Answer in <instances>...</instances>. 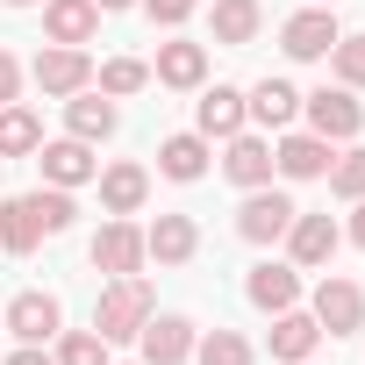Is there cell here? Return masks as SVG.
Here are the masks:
<instances>
[{
  "mask_svg": "<svg viewBox=\"0 0 365 365\" xmlns=\"http://www.w3.org/2000/svg\"><path fill=\"white\" fill-rule=\"evenodd\" d=\"M72 215H79V208H72L65 187H43V194H15V201H0V251L29 258L43 237H65Z\"/></svg>",
  "mask_w": 365,
  "mask_h": 365,
  "instance_id": "1",
  "label": "cell"
},
{
  "mask_svg": "<svg viewBox=\"0 0 365 365\" xmlns=\"http://www.w3.org/2000/svg\"><path fill=\"white\" fill-rule=\"evenodd\" d=\"M150 315H158V294H150V279H143V272L108 279V294L93 301V329H101L108 344H129V336H136Z\"/></svg>",
  "mask_w": 365,
  "mask_h": 365,
  "instance_id": "2",
  "label": "cell"
},
{
  "mask_svg": "<svg viewBox=\"0 0 365 365\" xmlns=\"http://www.w3.org/2000/svg\"><path fill=\"white\" fill-rule=\"evenodd\" d=\"M301 115H308V129H315L322 143H351V136L365 129V108H358L351 86H315V93H301Z\"/></svg>",
  "mask_w": 365,
  "mask_h": 365,
  "instance_id": "3",
  "label": "cell"
},
{
  "mask_svg": "<svg viewBox=\"0 0 365 365\" xmlns=\"http://www.w3.org/2000/svg\"><path fill=\"white\" fill-rule=\"evenodd\" d=\"M336 36H344V29H336V15H329V8H301V15H287V22H279V51H287L294 65L329 58V51H336Z\"/></svg>",
  "mask_w": 365,
  "mask_h": 365,
  "instance_id": "4",
  "label": "cell"
},
{
  "mask_svg": "<svg viewBox=\"0 0 365 365\" xmlns=\"http://www.w3.org/2000/svg\"><path fill=\"white\" fill-rule=\"evenodd\" d=\"M29 79H36V86H43L51 101H72L79 86H93V58H86L79 43H51V51H36Z\"/></svg>",
  "mask_w": 365,
  "mask_h": 365,
  "instance_id": "5",
  "label": "cell"
},
{
  "mask_svg": "<svg viewBox=\"0 0 365 365\" xmlns=\"http://www.w3.org/2000/svg\"><path fill=\"white\" fill-rule=\"evenodd\" d=\"M294 215H301V208H294L287 194H272V187H251V194H244V208H237V237H244V244H279Z\"/></svg>",
  "mask_w": 365,
  "mask_h": 365,
  "instance_id": "6",
  "label": "cell"
},
{
  "mask_svg": "<svg viewBox=\"0 0 365 365\" xmlns=\"http://www.w3.org/2000/svg\"><path fill=\"white\" fill-rule=\"evenodd\" d=\"M336 244H344L336 215H294L287 222V265H301V272H322L336 258Z\"/></svg>",
  "mask_w": 365,
  "mask_h": 365,
  "instance_id": "7",
  "label": "cell"
},
{
  "mask_svg": "<svg viewBox=\"0 0 365 365\" xmlns=\"http://www.w3.org/2000/svg\"><path fill=\"white\" fill-rule=\"evenodd\" d=\"M315 322H322V336H358L365 329V294L344 279V272H329L322 287H315V308H308Z\"/></svg>",
  "mask_w": 365,
  "mask_h": 365,
  "instance_id": "8",
  "label": "cell"
},
{
  "mask_svg": "<svg viewBox=\"0 0 365 365\" xmlns=\"http://www.w3.org/2000/svg\"><path fill=\"white\" fill-rule=\"evenodd\" d=\"M143 230L129 222V215H115V222H101V237H93V265L108 272V279H129V272H143Z\"/></svg>",
  "mask_w": 365,
  "mask_h": 365,
  "instance_id": "9",
  "label": "cell"
},
{
  "mask_svg": "<svg viewBox=\"0 0 365 365\" xmlns=\"http://www.w3.org/2000/svg\"><path fill=\"white\" fill-rule=\"evenodd\" d=\"M329 158H336V143H322L315 129H287V136L272 143V172H279V179H322Z\"/></svg>",
  "mask_w": 365,
  "mask_h": 365,
  "instance_id": "10",
  "label": "cell"
},
{
  "mask_svg": "<svg viewBox=\"0 0 365 365\" xmlns=\"http://www.w3.org/2000/svg\"><path fill=\"white\" fill-rule=\"evenodd\" d=\"M194 322L187 315H150L143 329H136V344H143V365H187L194 358Z\"/></svg>",
  "mask_w": 365,
  "mask_h": 365,
  "instance_id": "11",
  "label": "cell"
},
{
  "mask_svg": "<svg viewBox=\"0 0 365 365\" xmlns=\"http://www.w3.org/2000/svg\"><path fill=\"white\" fill-rule=\"evenodd\" d=\"M222 179H230V187H272V143L265 136H251V129H237L230 136V150H222Z\"/></svg>",
  "mask_w": 365,
  "mask_h": 365,
  "instance_id": "12",
  "label": "cell"
},
{
  "mask_svg": "<svg viewBox=\"0 0 365 365\" xmlns=\"http://www.w3.org/2000/svg\"><path fill=\"white\" fill-rule=\"evenodd\" d=\"M36 165H43V179L51 187H86V179L101 172V158H93V143H79V136H65V143H36Z\"/></svg>",
  "mask_w": 365,
  "mask_h": 365,
  "instance_id": "13",
  "label": "cell"
},
{
  "mask_svg": "<svg viewBox=\"0 0 365 365\" xmlns=\"http://www.w3.org/2000/svg\"><path fill=\"white\" fill-rule=\"evenodd\" d=\"M244 294H251V308H265V315H279V308H301V265H279V258H265V265H251Z\"/></svg>",
  "mask_w": 365,
  "mask_h": 365,
  "instance_id": "14",
  "label": "cell"
},
{
  "mask_svg": "<svg viewBox=\"0 0 365 365\" xmlns=\"http://www.w3.org/2000/svg\"><path fill=\"white\" fill-rule=\"evenodd\" d=\"M265 344H272V358H279V365H308V358H315V344H322V322H315L308 308H279Z\"/></svg>",
  "mask_w": 365,
  "mask_h": 365,
  "instance_id": "15",
  "label": "cell"
},
{
  "mask_svg": "<svg viewBox=\"0 0 365 365\" xmlns=\"http://www.w3.org/2000/svg\"><path fill=\"white\" fill-rule=\"evenodd\" d=\"M150 79L158 86H172V93H194L201 79H208V43H158V65H150Z\"/></svg>",
  "mask_w": 365,
  "mask_h": 365,
  "instance_id": "16",
  "label": "cell"
},
{
  "mask_svg": "<svg viewBox=\"0 0 365 365\" xmlns=\"http://www.w3.org/2000/svg\"><path fill=\"white\" fill-rule=\"evenodd\" d=\"M115 122H122V115H115V101H108L101 86H79V93L65 101V129H72L79 143H108Z\"/></svg>",
  "mask_w": 365,
  "mask_h": 365,
  "instance_id": "17",
  "label": "cell"
},
{
  "mask_svg": "<svg viewBox=\"0 0 365 365\" xmlns=\"http://www.w3.org/2000/svg\"><path fill=\"white\" fill-rule=\"evenodd\" d=\"M8 329H15L22 344H51V336L65 329L58 294H15V301H8Z\"/></svg>",
  "mask_w": 365,
  "mask_h": 365,
  "instance_id": "18",
  "label": "cell"
},
{
  "mask_svg": "<svg viewBox=\"0 0 365 365\" xmlns=\"http://www.w3.org/2000/svg\"><path fill=\"white\" fill-rule=\"evenodd\" d=\"M143 251H150L158 265H187V258L201 251V230H194V215H158V222L143 230Z\"/></svg>",
  "mask_w": 365,
  "mask_h": 365,
  "instance_id": "19",
  "label": "cell"
},
{
  "mask_svg": "<svg viewBox=\"0 0 365 365\" xmlns=\"http://www.w3.org/2000/svg\"><path fill=\"white\" fill-rule=\"evenodd\" d=\"M93 179H101V208H108V215H136V208H143V194H150V172H143V165H129V158H122V165H108V172H93Z\"/></svg>",
  "mask_w": 365,
  "mask_h": 365,
  "instance_id": "20",
  "label": "cell"
},
{
  "mask_svg": "<svg viewBox=\"0 0 365 365\" xmlns=\"http://www.w3.org/2000/svg\"><path fill=\"white\" fill-rule=\"evenodd\" d=\"M93 29H101L93 0H43V36L51 43H93Z\"/></svg>",
  "mask_w": 365,
  "mask_h": 365,
  "instance_id": "21",
  "label": "cell"
},
{
  "mask_svg": "<svg viewBox=\"0 0 365 365\" xmlns=\"http://www.w3.org/2000/svg\"><path fill=\"white\" fill-rule=\"evenodd\" d=\"M244 108H251V122H258V129H287V122L301 115V93H294L287 79H258V86L244 93Z\"/></svg>",
  "mask_w": 365,
  "mask_h": 365,
  "instance_id": "22",
  "label": "cell"
},
{
  "mask_svg": "<svg viewBox=\"0 0 365 365\" xmlns=\"http://www.w3.org/2000/svg\"><path fill=\"white\" fill-rule=\"evenodd\" d=\"M194 122H201V136H222V143H230V136L251 122V108H244V93H237V86H215V93H201Z\"/></svg>",
  "mask_w": 365,
  "mask_h": 365,
  "instance_id": "23",
  "label": "cell"
},
{
  "mask_svg": "<svg viewBox=\"0 0 365 365\" xmlns=\"http://www.w3.org/2000/svg\"><path fill=\"white\" fill-rule=\"evenodd\" d=\"M158 172L179 179V187H194V179L208 172V136H201V129H194V136H165V143H158Z\"/></svg>",
  "mask_w": 365,
  "mask_h": 365,
  "instance_id": "24",
  "label": "cell"
},
{
  "mask_svg": "<svg viewBox=\"0 0 365 365\" xmlns=\"http://www.w3.org/2000/svg\"><path fill=\"white\" fill-rule=\"evenodd\" d=\"M258 29H265V8H258V0H215V43L244 51V43H258Z\"/></svg>",
  "mask_w": 365,
  "mask_h": 365,
  "instance_id": "25",
  "label": "cell"
},
{
  "mask_svg": "<svg viewBox=\"0 0 365 365\" xmlns=\"http://www.w3.org/2000/svg\"><path fill=\"white\" fill-rule=\"evenodd\" d=\"M36 143H43V122L22 101H8V108H0V158H29Z\"/></svg>",
  "mask_w": 365,
  "mask_h": 365,
  "instance_id": "26",
  "label": "cell"
},
{
  "mask_svg": "<svg viewBox=\"0 0 365 365\" xmlns=\"http://www.w3.org/2000/svg\"><path fill=\"white\" fill-rule=\"evenodd\" d=\"M93 86H101L108 101H129V93L150 86V65H143V58H108V65H93Z\"/></svg>",
  "mask_w": 365,
  "mask_h": 365,
  "instance_id": "27",
  "label": "cell"
},
{
  "mask_svg": "<svg viewBox=\"0 0 365 365\" xmlns=\"http://www.w3.org/2000/svg\"><path fill=\"white\" fill-rule=\"evenodd\" d=\"M58 365H108V336L101 329H58Z\"/></svg>",
  "mask_w": 365,
  "mask_h": 365,
  "instance_id": "28",
  "label": "cell"
},
{
  "mask_svg": "<svg viewBox=\"0 0 365 365\" xmlns=\"http://www.w3.org/2000/svg\"><path fill=\"white\" fill-rule=\"evenodd\" d=\"M322 179H329V194H336V201H365V143L344 150V158H329Z\"/></svg>",
  "mask_w": 365,
  "mask_h": 365,
  "instance_id": "29",
  "label": "cell"
},
{
  "mask_svg": "<svg viewBox=\"0 0 365 365\" xmlns=\"http://www.w3.org/2000/svg\"><path fill=\"white\" fill-rule=\"evenodd\" d=\"M194 358L201 365H251V344L237 329H208V336H194Z\"/></svg>",
  "mask_w": 365,
  "mask_h": 365,
  "instance_id": "30",
  "label": "cell"
},
{
  "mask_svg": "<svg viewBox=\"0 0 365 365\" xmlns=\"http://www.w3.org/2000/svg\"><path fill=\"white\" fill-rule=\"evenodd\" d=\"M329 65H336V86H351V93H365V36H336V51H329Z\"/></svg>",
  "mask_w": 365,
  "mask_h": 365,
  "instance_id": "31",
  "label": "cell"
},
{
  "mask_svg": "<svg viewBox=\"0 0 365 365\" xmlns=\"http://www.w3.org/2000/svg\"><path fill=\"white\" fill-rule=\"evenodd\" d=\"M194 8H201V0H143V15H150L158 29H179V22H187Z\"/></svg>",
  "mask_w": 365,
  "mask_h": 365,
  "instance_id": "32",
  "label": "cell"
},
{
  "mask_svg": "<svg viewBox=\"0 0 365 365\" xmlns=\"http://www.w3.org/2000/svg\"><path fill=\"white\" fill-rule=\"evenodd\" d=\"M15 93H22V65H15V58H8V51H0V108H8V101H15Z\"/></svg>",
  "mask_w": 365,
  "mask_h": 365,
  "instance_id": "33",
  "label": "cell"
},
{
  "mask_svg": "<svg viewBox=\"0 0 365 365\" xmlns=\"http://www.w3.org/2000/svg\"><path fill=\"white\" fill-rule=\"evenodd\" d=\"M8 365H58V358H51V351H43V344H22V351H15V358H8Z\"/></svg>",
  "mask_w": 365,
  "mask_h": 365,
  "instance_id": "34",
  "label": "cell"
},
{
  "mask_svg": "<svg viewBox=\"0 0 365 365\" xmlns=\"http://www.w3.org/2000/svg\"><path fill=\"white\" fill-rule=\"evenodd\" d=\"M344 237H351V244L365 251V201H351V230H344Z\"/></svg>",
  "mask_w": 365,
  "mask_h": 365,
  "instance_id": "35",
  "label": "cell"
},
{
  "mask_svg": "<svg viewBox=\"0 0 365 365\" xmlns=\"http://www.w3.org/2000/svg\"><path fill=\"white\" fill-rule=\"evenodd\" d=\"M93 8H101V15H122V8H136V0H93Z\"/></svg>",
  "mask_w": 365,
  "mask_h": 365,
  "instance_id": "36",
  "label": "cell"
},
{
  "mask_svg": "<svg viewBox=\"0 0 365 365\" xmlns=\"http://www.w3.org/2000/svg\"><path fill=\"white\" fill-rule=\"evenodd\" d=\"M308 8H336V0H308Z\"/></svg>",
  "mask_w": 365,
  "mask_h": 365,
  "instance_id": "37",
  "label": "cell"
},
{
  "mask_svg": "<svg viewBox=\"0 0 365 365\" xmlns=\"http://www.w3.org/2000/svg\"><path fill=\"white\" fill-rule=\"evenodd\" d=\"M8 8H36V0H8Z\"/></svg>",
  "mask_w": 365,
  "mask_h": 365,
  "instance_id": "38",
  "label": "cell"
}]
</instances>
